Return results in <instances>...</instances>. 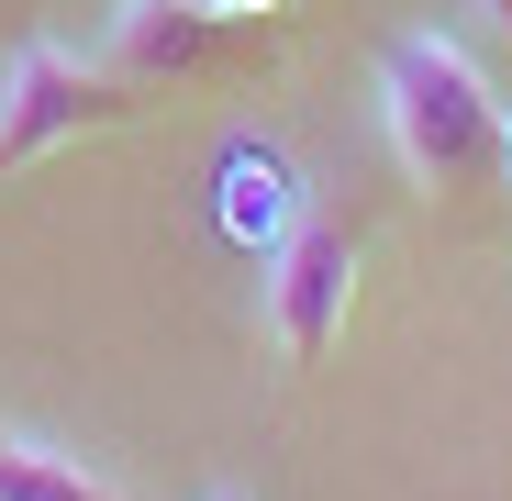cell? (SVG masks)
I'll return each mask as SVG.
<instances>
[{"instance_id":"cell-1","label":"cell","mask_w":512,"mask_h":501,"mask_svg":"<svg viewBox=\"0 0 512 501\" xmlns=\"http://www.w3.org/2000/svg\"><path fill=\"white\" fill-rule=\"evenodd\" d=\"M379 134L423 190H468L501 156V90L457 34H390L379 45Z\"/></svg>"},{"instance_id":"cell-2","label":"cell","mask_w":512,"mask_h":501,"mask_svg":"<svg viewBox=\"0 0 512 501\" xmlns=\"http://www.w3.org/2000/svg\"><path fill=\"white\" fill-rule=\"evenodd\" d=\"M112 112H123V78L101 56H78L56 34H23L12 56H0V179L34 167V156H56V145H78Z\"/></svg>"},{"instance_id":"cell-3","label":"cell","mask_w":512,"mask_h":501,"mask_svg":"<svg viewBox=\"0 0 512 501\" xmlns=\"http://www.w3.org/2000/svg\"><path fill=\"white\" fill-rule=\"evenodd\" d=\"M346 301H357V234L334 212H301L268 257H256V323L290 368H312L334 334H346Z\"/></svg>"},{"instance_id":"cell-4","label":"cell","mask_w":512,"mask_h":501,"mask_svg":"<svg viewBox=\"0 0 512 501\" xmlns=\"http://www.w3.org/2000/svg\"><path fill=\"white\" fill-rule=\"evenodd\" d=\"M212 212H223V234L245 245V257H268V245L312 212V167L290 145H268V134H234L223 167H212Z\"/></svg>"},{"instance_id":"cell-5","label":"cell","mask_w":512,"mask_h":501,"mask_svg":"<svg viewBox=\"0 0 512 501\" xmlns=\"http://www.w3.org/2000/svg\"><path fill=\"white\" fill-rule=\"evenodd\" d=\"M212 12H190V0H112V34H101V67L123 78V90H156V78H190L212 56Z\"/></svg>"},{"instance_id":"cell-6","label":"cell","mask_w":512,"mask_h":501,"mask_svg":"<svg viewBox=\"0 0 512 501\" xmlns=\"http://www.w3.org/2000/svg\"><path fill=\"white\" fill-rule=\"evenodd\" d=\"M0 501H134L123 479H101L78 446H45V435H0Z\"/></svg>"},{"instance_id":"cell-7","label":"cell","mask_w":512,"mask_h":501,"mask_svg":"<svg viewBox=\"0 0 512 501\" xmlns=\"http://www.w3.org/2000/svg\"><path fill=\"white\" fill-rule=\"evenodd\" d=\"M190 12H212V23H245V12H279V0H190Z\"/></svg>"},{"instance_id":"cell-8","label":"cell","mask_w":512,"mask_h":501,"mask_svg":"<svg viewBox=\"0 0 512 501\" xmlns=\"http://www.w3.org/2000/svg\"><path fill=\"white\" fill-rule=\"evenodd\" d=\"M501 179H512V101H501Z\"/></svg>"},{"instance_id":"cell-9","label":"cell","mask_w":512,"mask_h":501,"mask_svg":"<svg viewBox=\"0 0 512 501\" xmlns=\"http://www.w3.org/2000/svg\"><path fill=\"white\" fill-rule=\"evenodd\" d=\"M212 501H234V490H212Z\"/></svg>"},{"instance_id":"cell-10","label":"cell","mask_w":512,"mask_h":501,"mask_svg":"<svg viewBox=\"0 0 512 501\" xmlns=\"http://www.w3.org/2000/svg\"><path fill=\"white\" fill-rule=\"evenodd\" d=\"M501 12H512V0H501Z\"/></svg>"}]
</instances>
